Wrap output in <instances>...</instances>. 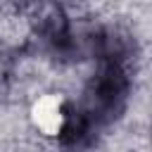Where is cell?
Masks as SVG:
<instances>
[{"label": "cell", "instance_id": "6da1fadb", "mask_svg": "<svg viewBox=\"0 0 152 152\" xmlns=\"http://www.w3.org/2000/svg\"><path fill=\"white\" fill-rule=\"evenodd\" d=\"M128 90H131L128 69L124 64L100 62L97 71L83 88L78 107L97 128H104L124 114Z\"/></svg>", "mask_w": 152, "mask_h": 152}, {"label": "cell", "instance_id": "7a4b0ae2", "mask_svg": "<svg viewBox=\"0 0 152 152\" xmlns=\"http://www.w3.org/2000/svg\"><path fill=\"white\" fill-rule=\"evenodd\" d=\"M5 90H7V78H5V64L0 59V97L5 95Z\"/></svg>", "mask_w": 152, "mask_h": 152}]
</instances>
